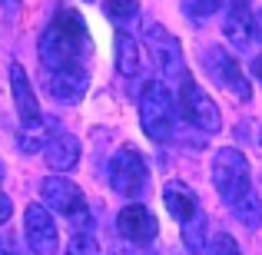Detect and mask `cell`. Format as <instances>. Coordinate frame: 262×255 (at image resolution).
Returning a JSON list of instances; mask_svg holds the SVG:
<instances>
[{"mask_svg": "<svg viewBox=\"0 0 262 255\" xmlns=\"http://www.w3.org/2000/svg\"><path fill=\"white\" fill-rule=\"evenodd\" d=\"M140 66H143V60H140V43H136V37L116 33V70H120L123 77H136Z\"/></svg>", "mask_w": 262, "mask_h": 255, "instance_id": "16", "label": "cell"}, {"mask_svg": "<svg viewBox=\"0 0 262 255\" xmlns=\"http://www.w3.org/2000/svg\"><path fill=\"white\" fill-rule=\"evenodd\" d=\"M86 70L83 66H67V70H47L43 89L60 103H77L86 93Z\"/></svg>", "mask_w": 262, "mask_h": 255, "instance_id": "10", "label": "cell"}, {"mask_svg": "<svg viewBox=\"0 0 262 255\" xmlns=\"http://www.w3.org/2000/svg\"><path fill=\"white\" fill-rule=\"evenodd\" d=\"M10 93H13V106H17V116L24 123V129L37 126L40 123V103L30 89V77H27V70L20 63L10 66Z\"/></svg>", "mask_w": 262, "mask_h": 255, "instance_id": "11", "label": "cell"}, {"mask_svg": "<svg viewBox=\"0 0 262 255\" xmlns=\"http://www.w3.org/2000/svg\"><path fill=\"white\" fill-rule=\"evenodd\" d=\"M232 7H246L249 10V0H232Z\"/></svg>", "mask_w": 262, "mask_h": 255, "instance_id": "28", "label": "cell"}, {"mask_svg": "<svg viewBox=\"0 0 262 255\" xmlns=\"http://www.w3.org/2000/svg\"><path fill=\"white\" fill-rule=\"evenodd\" d=\"M116 229H120V236L126 239V242L133 245H149L156 239V216L146 209V205L133 202V205H123L120 216H116Z\"/></svg>", "mask_w": 262, "mask_h": 255, "instance_id": "7", "label": "cell"}, {"mask_svg": "<svg viewBox=\"0 0 262 255\" xmlns=\"http://www.w3.org/2000/svg\"><path fill=\"white\" fill-rule=\"evenodd\" d=\"M17 149L20 153H40L43 149V133H37V129H24V133L17 136Z\"/></svg>", "mask_w": 262, "mask_h": 255, "instance_id": "22", "label": "cell"}, {"mask_svg": "<svg viewBox=\"0 0 262 255\" xmlns=\"http://www.w3.org/2000/svg\"><path fill=\"white\" fill-rule=\"evenodd\" d=\"M0 4H4V0H0ZM7 4H13V0H7Z\"/></svg>", "mask_w": 262, "mask_h": 255, "instance_id": "30", "label": "cell"}, {"mask_svg": "<svg viewBox=\"0 0 262 255\" xmlns=\"http://www.w3.org/2000/svg\"><path fill=\"white\" fill-rule=\"evenodd\" d=\"M67 255H100V245L90 232H77V239H70V249Z\"/></svg>", "mask_w": 262, "mask_h": 255, "instance_id": "21", "label": "cell"}, {"mask_svg": "<svg viewBox=\"0 0 262 255\" xmlns=\"http://www.w3.org/2000/svg\"><path fill=\"white\" fill-rule=\"evenodd\" d=\"M206 255H239V249L226 232H219V236H212V242L206 245Z\"/></svg>", "mask_w": 262, "mask_h": 255, "instance_id": "23", "label": "cell"}, {"mask_svg": "<svg viewBox=\"0 0 262 255\" xmlns=\"http://www.w3.org/2000/svg\"><path fill=\"white\" fill-rule=\"evenodd\" d=\"M223 7V0H183V10L189 13L192 20H203V17H212V13Z\"/></svg>", "mask_w": 262, "mask_h": 255, "instance_id": "20", "label": "cell"}, {"mask_svg": "<svg viewBox=\"0 0 262 255\" xmlns=\"http://www.w3.org/2000/svg\"><path fill=\"white\" fill-rule=\"evenodd\" d=\"M40 196H43V205L53 212H63V216H73L77 209H83V192H80L77 182L70 179H60V176H47L40 182Z\"/></svg>", "mask_w": 262, "mask_h": 255, "instance_id": "8", "label": "cell"}, {"mask_svg": "<svg viewBox=\"0 0 262 255\" xmlns=\"http://www.w3.org/2000/svg\"><path fill=\"white\" fill-rule=\"evenodd\" d=\"M259 140H262V136H259Z\"/></svg>", "mask_w": 262, "mask_h": 255, "instance_id": "31", "label": "cell"}, {"mask_svg": "<svg viewBox=\"0 0 262 255\" xmlns=\"http://www.w3.org/2000/svg\"><path fill=\"white\" fill-rule=\"evenodd\" d=\"M252 33L262 40V13H256V20H252Z\"/></svg>", "mask_w": 262, "mask_h": 255, "instance_id": "27", "label": "cell"}, {"mask_svg": "<svg viewBox=\"0 0 262 255\" xmlns=\"http://www.w3.org/2000/svg\"><path fill=\"white\" fill-rule=\"evenodd\" d=\"M10 216H13V202H10V196L0 189V225L10 222Z\"/></svg>", "mask_w": 262, "mask_h": 255, "instance_id": "25", "label": "cell"}, {"mask_svg": "<svg viewBox=\"0 0 262 255\" xmlns=\"http://www.w3.org/2000/svg\"><path fill=\"white\" fill-rule=\"evenodd\" d=\"M103 13L110 20H116V24H126V20H133L140 13V4L136 0H103Z\"/></svg>", "mask_w": 262, "mask_h": 255, "instance_id": "19", "label": "cell"}, {"mask_svg": "<svg viewBox=\"0 0 262 255\" xmlns=\"http://www.w3.org/2000/svg\"><path fill=\"white\" fill-rule=\"evenodd\" d=\"M90 50L86 37V20L77 10L63 7L57 10V17L50 20V27L40 37V63L47 70H67V66H80V60Z\"/></svg>", "mask_w": 262, "mask_h": 255, "instance_id": "1", "label": "cell"}, {"mask_svg": "<svg viewBox=\"0 0 262 255\" xmlns=\"http://www.w3.org/2000/svg\"><path fill=\"white\" fill-rule=\"evenodd\" d=\"M252 172H249V159H246L239 149H219L216 159H212V186H216L219 199L223 202H236L249 192Z\"/></svg>", "mask_w": 262, "mask_h": 255, "instance_id": "3", "label": "cell"}, {"mask_svg": "<svg viewBox=\"0 0 262 255\" xmlns=\"http://www.w3.org/2000/svg\"><path fill=\"white\" fill-rule=\"evenodd\" d=\"M223 33H226V40H229L236 50H246L249 40H252V17H249V10H246V7H232V13L226 17Z\"/></svg>", "mask_w": 262, "mask_h": 255, "instance_id": "15", "label": "cell"}, {"mask_svg": "<svg viewBox=\"0 0 262 255\" xmlns=\"http://www.w3.org/2000/svg\"><path fill=\"white\" fill-rule=\"evenodd\" d=\"M24 229H27V242H30L33 255H53L57 252V222L47 212V205L30 202L24 209Z\"/></svg>", "mask_w": 262, "mask_h": 255, "instance_id": "6", "label": "cell"}, {"mask_svg": "<svg viewBox=\"0 0 262 255\" xmlns=\"http://www.w3.org/2000/svg\"><path fill=\"white\" fill-rule=\"evenodd\" d=\"M0 182H4V159H0Z\"/></svg>", "mask_w": 262, "mask_h": 255, "instance_id": "29", "label": "cell"}, {"mask_svg": "<svg viewBox=\"0 0 262 255\" xmlns=\"http://www.w3.org/2000/svg\"><path fill=\"white\" fill-rule=\"evenodd\" d=\"M232 209H236V219L246 225V229H259V225H262V199L252 189L246 192L243 199H236Z\"/></svg>", "mask_w": 262, "mask_h": 255, "instance_id": "17", "label": "cell"}, {"mask_svg": "<svg viewBox=\"0 0 262 255\" xmlns=\"http://www.w3.org/2000/svg\"><path fill=\"white\" fill-rule=\"evenodd\" d=\"M163 202H166V212L176 219L179 225L189 222V219L199 212V199H196V192H192L186 182H166L163 186Z\"/></svg>", "mask_w": 262, "mask_h": 255, "instance_id": "14", "label": "cell"}, {"mask_svg": "<svg viewBox=\"0 0 262 255\" xmlns=\"http://www.w3.org/2000/svg\"><path fill=\"white\" fill-rule=\"evenodd\" d=\"M179 109H183L186 123L196 126L199 133H219V126H223L212 96L206 93L192 77H183V83H179Z\"/></svg>", "mask_w": 262, "mask_h": 255, "instance_id": "4", "label": "cell"}, {"mask_svg": "<svg viewBox=\"0 0 262 255\" xmlns=\"http://www.w3.org/2000/svg\"><path fill=\"white\" fill-rule=\"evenodd\" d=\"M0 255H27V252L20 249V242L13 236H4V232H0Z\"/></svg>", "mask_w": 262, "mask_h": 255, "instance_id": "24", "label": "cell"}, {"mask_svg": "<svg viewBox=\"0 0 262 255\" xmlns=\"http://www.w3.org/2000/svg\"><path fill=\"white\" fill-rule=\"evenodd\" d=\"M206 66L216 73V80H219V83H223L226 89H229L236 100H249V96H252L249 80H246V73L239 70V63L229 57V53H223V50H209V53H206Z\"/></svg>", "mask_w": 262, "mask_h": 255, "instance_id": "9", "label": "cell"}, {"mask_svg": "<svg viewBox=\"0 0 262 255\" xmlns=\"http://www.w3.org/2000/svg\"><path fill=\"white\" fill-rule=\"evenodd\" d=\"M146 40L156 47V60H160L163 73H166V77H183V53H179L176 37H169L160 24H153L146 30Z\"/></svg>", "mask_w": 262, "mask_h": 255, "instance_id": "12", "label": "cell"}, {"mask_svg": "<svg viewBox=\"0 0 262 255\" xmlns=\"http://www.w3.org/2000/svg\"><path fill=\"white\" fill-rule=\"evenodd\" d=\"M43 156H47V166L53 172H70L80 163V140L73 133H57L43 146Z\"/></svg>", "mask_w": 262, "mask_h": 255, "instance_id": "13", "label": "cell"}, {"mask_svg": "<svg viewBox=\"0 0 262 255\" xmlns=\"http://www.w3.org/2000/svg\"><path fill=\"white\" fill-rule=\"evenodd\" d=\"M183 239L189 252H203V239H206V216L196 212L189 222H183Z\"/></svg>", "mask_w": 262, "mask_h": 255, "instance_id": "18", "label": "cell"}, {"mask_svg": "<svg viewBox=\"0 0 262 255\" xmlns=\"http://www.w3.org/2000/svg\"><path fill=\"white\" fill-rule=\"evenodd\" d=\"M252 77H256V80H262V53H259L256 60H252Z\"/></svg>", "mask_w": 262, "mask_h": 255, "instance_id": "26", "label": "cell"}, {"mask_svg": "<svg viewBox=\"0 0 262 255\" xmlns=\"http://www.w3.org/2000/svg\"><path fill=\"white\" fill-rule=\"evenodd\" d=\"M146 179H149V169H146V159H143L140 149L123 146L110 159V186L120 196H140L146 189Z\"/></svg>", "mask_w": 262, "mask_h": 255, "instance_id": "5", "label": "cell"}, {"mask_svg": "<svg viewBox=\"0 0 262 255\" xmlns=\"http://www.w3.org/2000/svg\"><path fill=\"white\" fill-rule=\"evenodd\" d=\"M173 96L163 80H149L140 93V123H143V133L156 143H166L173 136Z\"/></svg>", "mask_w": 262, "mask_h": 255, "instance_id": "2", "label": "cell"}]
</instances>
